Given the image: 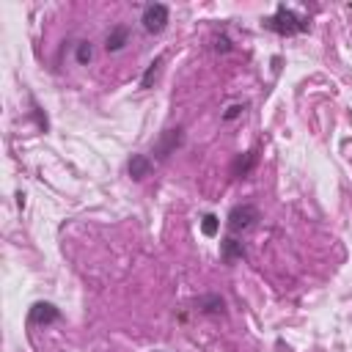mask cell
<instances>
[{
	"mask_svg": "<svg viewBox=\"0 0 352 352\" xmlns=\"http://www.w3.org/2000/svg\"><path fill=\"white\" fill-rule=\"evenodd\" d=\"M126 170H129L132 179H143V176L151 173V160L146 154H132L129 162H126Z\"/></svg>",
	"mask_w": 352,
	"mask_h": 352,
	"instance_id": "cell-6",
	"label": "cell"
},
{
	"mask_svg": "<svg viewBox=\"0 0 352 352\" xmlns=\"http://www.w3.org/2000/svg\"><path fill=\"white\" fill-rule=\"evenodd\" d=\"M256 220H258V209H256L253 204H239V206H234V209L228 212L226 226H228L231 234H239V231H248Z\"/></svg>",
	"mask_w": 352,
	"mask_h": 352,
	"instance_id": "cell-2",
	"label": "cell"
},
{
	"mask_svg": "<svg viewBox=\"0 0 352 352\" xmlns=\"http://www.w3.org/2000/svg\"><path fill=\"white\" fill-rule=\"evenodd\" d=\"M58 319H60V311L52 302H33L28 311V324H50Z\"/></svg>",
	"mask_w": 352,
	"mask_h": 352,
	"instance_id": "cell-5",
	"label": "cell"
},
{
	"mask_svg": "<svg viewBox=\"0 0 352 352\" xmlns=\"http://www.w3.org/2000/svg\"><path fill=\"white\" fill-rule=\"evenodd\" d=\"M126 38H129V30H126L124 25H118V28H113V30L107 33V38H104V50H107V52H118V50L126 44Z\"/></svg>",
	"mask_w": 352,
	"mask_h": 352,
	"instance_id": "cell-8",
	"label": "cell"
},
{
	"mask_svg": "<svg viewBox=\"0 0 352 352\" xmlns=\"http://www.w3.org/2000/svg\"><path fill=\"white\" fill-rule=\"evenodd\" d=\"M239 113H245V104H231V107L223 113V121H231V118H236Z\"/></svg>",
	"mask_w": 352,
	"mask_h": 352,
	"instance_id": "cell-14",
	"label": "cell"
},
{
	"mask_svg": "<svg viewBox=\"0 0 352 352\" xmlns=\"http://www.w3.org/2000/svg\"><path fill=\"white\" fill-rule=\"evenodd\" d=\"M214 50H223V52H228L231 50V44H228V38L223 36V38H217V44H214Z\"/></svg>",
	"mask_w": 352,
	"mask_h": 352,
	"instance_id": "cell-15",
	"label": "cell"
},
{
	"mask_svg": "<svg viewBox=\"0 0 352 352\" xmlns=\"http://www.w3.org/2000/svg\"><path fill=\"white\" fill-rule=\"evenodd\" d=\"M162 60H165V55H157V58L148 63V69H146V74H143V80H140V88H151V80L157 77V72H160Z\"/></svg>",
	"mask_w": 352,
	"mask_h": 352,
	"instance_id": "cell-11",
	"label": "cell"
},
{
	"mask_svg": "<svg viewBox=\"0 0 352 352\" xmlns=\"http://www.w3.org/2000/svg\"><path fill=\"white\" fill-rule=\"evenodd\" d=\"M179 146H182V126L165 129V132L160 135V140L154 143V157H157V160H168Z\"/></svg>",
	"mask_w": 352,
	"mask_h": 352,
	"instance_id": "cell-4",
	"label": "cell"
},
{
	"mask_svg": "<svg viewBox=\"0 0 352 352\" xmlns=\"http://www.w3.org/2000/svg\"><path fill=\"white\" fill-rule=\"evenodd\" d=\"M253 165H256V151H245V154H239V157L234 160L231 170H234V176H248Z\"/></svg>",
	"mask_w": 352,
	"mask_h": 352,
	"instance_id": "cell-9",
	"label": "cell"
},
{
	"mask_svg": "<svg viewBox=\"0 0 352 352\" xmlns=\"http://www.w3.org/2000/svg\"><path fill=\"white\" fill-rule=\"evenodd\" d=\"M168 16H170V11H168L165 3H148V6L143 8V16H140L143 30H146V33H162L165 25H168Z\"/></svg>",
	"mask_w": 352,
	"mask_h": 352,
	"instance_id": "cell-3",
	"label": "cell"
},
{
	"mask_svg": "<svg viewBox=\"0 0 352 352\" xmlns=\"http://www.w3.org/2000/svg\"><path fill=\"white\" fill-rule=\"evenodd\" d=\"M195 305H198L201 311H206V314H220L226 302H223V297L212 294V297H201V300H195Z\"/></svg>",
	"mask_w": 352,
	"mask_h": 352,
	"instance_id": "cell-10",
	"label": "cell"
},
{
	"mask_svg": "<svg viewBox=\"0 0 352 352\" xmlns=\"http://www.w3.org/2000/svg\"><path fill=\"white\" fill-rule=\"evenodd\" d=\"M91 58H94V47H91V41H80L77 44V63H91Z\"/></svg>",
	"mask_w": 352,
	"mask_h": 352,
	"instance_id": "cell-13",
	"label": "cell"
},
{
	"mask_svg": "<svg viewBox=\"0 0 352 352\" xmlns=\"http://www.w3.org/2000/svg\"><path fill=\"white\" fill-rule=\"evenodd\" d=\"M217 228H220V220H217L214 214H204V217H201V231H204V236H214Z\"/></svg>",
	"mask_w": 352,
	"mask_h": 352,
	"instance_id": "cell-12",
	"label": "cell"
},
{
	"mask_svg": "<svg viewBox=\"0 0 352 352\" xmlns=\"http://www.w3.org/2000/svg\"><path fill=\"white\" fill-rule=\"evenodd\" d=\"M220 253H223V261H236V258H245V248H242V242L239 239H234V236H226L223 242H220Z\"/></svg>",
	"mask_w": 352,
	"mask_h": 352,
	"instance_id": "cell-7",
	"label": "cell"
},
{
	"mask_svg": "<svg viewBox=\"0 0 352 352\" xmlns=\"http://www.w3.org/2000/svg\"><path fill=\"white\" fill-rule=\"evenodd\" d=\"M261 25H264L267 30L278 33V36H297V33H305V30H308V16L297 14V11L289 8V6H278L275 14L267 16Z\"/></svg>",
	"mask_w": 352,
	"mask_h": 352,
	"instance_id": "cell-1",
	"label": "cell"
}]
</instances>
